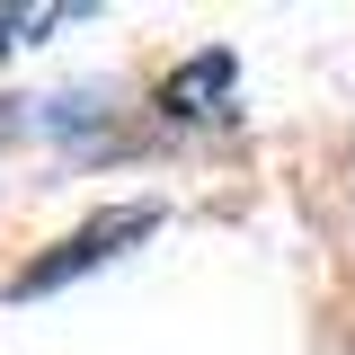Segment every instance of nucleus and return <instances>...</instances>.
Returning <instances> with one entry per match:
<instances>
[{
    "mask_svg": "<svg viewBox=\"0 0 355 355\" xmlns=\"http://www.w3.org/2000/svg\"><path fill=\"white\" fill-rule=\"evenodd\" d=\"M151 231H160V205H107V214H89L71 240H53L44 258H27L18 275H9V302H36V293L71 284V275H89V266L125 258V249H142Z\"/></svg>",
    "mask_w": 355,
    "mask_h": 355,
    "instance_id": "f257e3e1",
    "label": "nucleus"
},
{
    "mask_svg": "<svg viewBox=\"0 0 355 355\" xmlns=\"http://www.w3.org/2000/svg\"><path fill=\"white\" fill-rule=\"evenodd\" d=\"M231 80H240V62H231L222 44H205V53H187V62L169 71V80H160V107L196 125V116H214L222 98H231Z\"/></svg>",
    "mask_w": 355,
    "mask_h": 355,
    "instance_id": "f03ea898",
    "label": "nucleus"
}]
</instances>
